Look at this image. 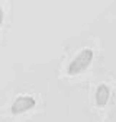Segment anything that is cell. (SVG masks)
I'll return each instance as SVG.
<instances>
[{"instance_id":"obj_4","label":"cell","mask_w":116,"mask_h":122,"mask_svg":"<svg viewBox=\"0 0 116 122\" xmlns=\"http://www.w3.org/2000/svg\"><path fill=\"white\" fill-rule=\"evenodd\" d=\"M3 20H5V12H3V7L0 6V28L3 25Z\"/></svg>"},{"instance_id":"obj_3","label":"cell","mask_w":116,"mask_h":122,"mask_svg":"<svg viewBox=\"0 0 116 122\" xmlns=\"http://www.w3.org/2000/svg\"><path fill=\"white\" fill-rule=\"evenodd\" d=\"M109 97H110V89H109V86L100 84V86L96 89V95H94L96 105L100 106V108H102V106H105V105H107Z\"/></svg>"},{"instance_id":"obj_2","label":"cell","mask_w":116,"mask_h":122,"mask_svg":"<svg viewBox=\"0 0 116 122\" xmlns=\"http://www.w3.org/2000/svg\"><path fill=\"white\" fill-rule=\"evenodd\" d=\"M36 105V99L34 96H18L14 99V102L10 106V111L14 115H20L23 112L31 111L32 108H35Z\"/></svg>"},{"instance_id":"obj_1","label":"cell","mask_w":116,"mask_h":122,"mask_svg":"<svg viewBox=\"0 0 116 122\" xmlns=\"http://www.w3.org/2000/svg\"><path fill=\"white\" fill-rule=\"evenodd\" d=\"M93 50L92 48H83L74 58H72V61L68 64L67 67V73L70 76H77L80 74L81 71H84L87 67H89L92 64V61H93Z\"/></svg>"}]
</instances>
